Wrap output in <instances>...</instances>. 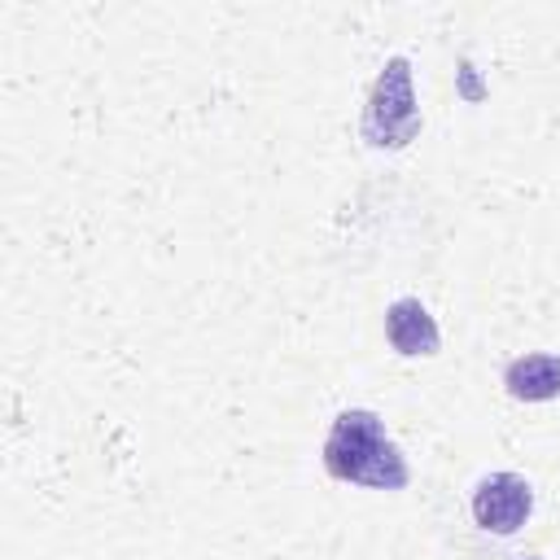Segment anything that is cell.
Segmentation results:
<instances>
[{
    "mask_svg": "<svg viewBox=\"0 0 560 560\" xmlns=\"http://www.w3.org/2000/svg\"><path fill=\"white\" fill-rule=\"evenodd\" d=\"M525 560H542V556H525Z\"/></svg>",
    "mask_w": 560,
    "mask_h": 560,
    "instance_id": "obj_6",
    "label": "cell"
},
{
    "mask_svg": "<svg viewBox=\"0 0 560 560\" xmlns=\"http://www.w3.org/2000/svg\"><path fill=\"white\" fill-rule=\"evenodd\" d=\"M324 468L350 486H372V490H402L407 486L402 451L389 442L381 416L363 411V407H350L332 420L328 442H324Z\"/></svg>",
    "mask_w": 560,
    "mask_h": 560,
    "instance_id": "obj_1",
    "label": "cell"
},
{
    "mask_svg": "<svg viewBox=\"0 0 560 560\" xmlns=\"http://www.w3.org/2000/svg\"><path fill=\"white\" fill-rule=\"evenodd\" d=\"M534 512V490L521 472H490L472 490V516L486 534H516Z\"/></svg>",
    "mask_w": 560,
    "mask_h": 560,
    "instance_id": "obj_3",
    "label": "cell"
},
{
    "mask_svg": "<svg viewBox=\"0 0 560 560\" xmlns=\"http://www.w3.org/2000/svg\"><path fill=\"white\" fill-rule=\"evenodd\" d=\"M503 385L521 402H551L560 398V354H521L508 363Z\"/></svg>",
    "mask_w": 560,
    "mask_h": 560,
    "instance_id": "obj_5",
    "label": "cell"
},
{
    "mask_svg": "<svg viewBox=\"0 0 560 560\" xmlns=\"http://www.w3.org/2000/svg\"><path fill=\"white\" fill-rule=\"evenodd\" d=\"M385 337L398 354H438L442 332L433 324V315L424 311L420 298H398L385 311Z\"/></svg>",
    "mask_w": 560,
    "mask_h": 560,
    "instance_id": "obj_4",
    "label": "cell"
},
{
    "mask_svg": "<svg viewBox=\"0 0 560 560\" xmlns=\"http://www.w3.org/2000/svg\"><path fill=\"white\" fill-rule=\"evenodd\" d=\"M416 131H420V105L411 92V61L389 57L363 109V140L376 149H402L407 140H416Z\"/></svg>",
    "mask_w": 560,
    "mask_h": 560,
    "instance_id": "obj_2",
    "label": "cell"
}]
</instances>
